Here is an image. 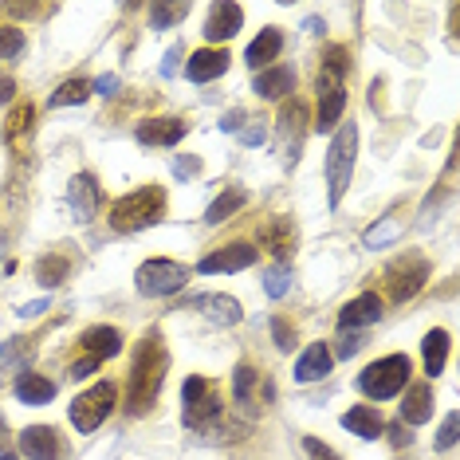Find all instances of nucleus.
Masks as SVG:
<instances>
[{"label": "nucleus", "instance_id": "f257e3e1", "mask_svg": "<svg viewBox=\"0 0 460 460\" xmlns=\"http://www.w3.org/2000/svg\"><path fill=\"white\" fill-rule=\"evenodd\" d=\"M165 370H170V354H165L162 334H146V339L138 342V354H134V366H130L127 413L138 417V413H146L154 402H158Z\"/></svg>", "mask_w": 460, "mask_h": 460}, {"label": "nucleus", "instance_id": "f03ea898", "mask_svg": "<svg viewBox=\"0 0 460 460\" xmlns=\"http://www.w3.org/2000/svg\"><path fill=\"white\" fill-rule=\"evenodd\" d=\"M350 71V51L347 48H327L323 51V67H319V130H334L342 122L347 111V91H342V75Z\"/></svg>", "mask_w": 460, "mask_h": 460}, {"label": "nucleus", "instance_id": "7ed1b4c3", "mask_svg": "<svg viewBox=\"0 0 460 460\" xmlns=\"http://www.w3.org/2000/svg\"><path fill=\"white\" fill-rule=\"evenodd\" d=\"M354 158H358V127L342 119L339 130H334L331 150H327V197H331V208H339V201L347 197Z\"/></svg>", "mask_w": 460, "mask_h": 460}, {"label": "nucleus", "instance_id": "20e7f679", "mask_svg": "<svg viewBox=\"0 0 460 460\" xmlns=\"http://www.w3.org/2000/svg\"><path fill=\"white\" fill-rule=\"evenodd\" d=\"M165 217V193L158 185H146L138 193H127L122 201H114L111 208V228L114 233H138V228H150Z\"/></svg>", "mask_w": 460, "mask_h": 460}, {"label": "nucleus", "instance_id": "39448f33", "mask_svg": "<svg viewBox=\"0 0 460 460\" xmlns=\"http://www.w3.org/2000/svg\"><path fill=\"white\" fill-rule=\"evenodd\" d=\"M410 370L413 362L405 358V354H390V358H378L370 362L366 370L358 374V390L366 397H374V402H385V397H397L405 390V382H410Z\"/></svg>", "mask_w": 460, "mask_h": 460}, {"label": "nucleus", "instance_id": "423d86ee", "mask_svg": "<svg viewBox=\"0 0 460 460\" xmlns=\"http://www.w3.org/2000/svg\"><path fill=\"white\" fill-rule=\"evenodd\" d=\"M114 397H119V394H114V385H111V382L91 385L87 394H79L75 402H71V425H75L79 433H95V429L111 417Z\"/></svg>", "mask_w": 460, "mask_h": 460}, {"label": "nucleus", "instance_id": "0eeeda50", "mask_svg": "<svg viewBox=\"0 0 460 460\" xmlns=\"http://www.w3.org/2000/svg\"><path fill=\"white\" fill-rule=\"evenodd\" d=\"M138 291L142 296H173V291L185 288V279H190V268L177 264V260H146L138 268Z\"/></svg>", "mask_w": 460, "mask_h": 460}, {"label": "nucleus", "instance_id": "6e6552de", "mask_svg": "<svg viewBox=\"0 0 460 460\" xmlns=\"http://www.w3.org/2000/svg\"><path fill=\"white\" fill-rule=\"evenodd\" d=\"M181 402H185V425H190V429H201L205 421H213V417L221 413V402H217V385L208 382V378H201V374L185 378Z\"/></svg>", "mask_w": 460, "mask_h": 460}, {"label": "nucleus", "instance_id": "1a4fd4ad", "mask_svg": "<svg viewBox=\"0 0 460 460\" xmlns=\"http://www.w3.org/2000/svg\"><path fill=\"white\" fill-rule=\"evenodd\" d=\"M425 279H429L425 260L421 256H402L390 271H385V291H390L394 303H405V299H413L417 291L425 288Z\"/></svg>", "mask_w": 460, "mask_h": 460}, {"label": "nucleus", "instance_id": "9d476101", "mask_svg": "<svg viewBox=\"0 0 460 460\" xmlns=\"http://www.w3.org/2000/svg\"><path fill=\"white\" fill-rule=\"evenodd\" d=\"M276 134H279V146H284V165H296L299 150H303V138H307V107H303L299 99L284 102L279 122H276Z\"/></svg>", "mask_w": 460, "mask_h": 460}, {"label": "nucleus", "instance_id": "9b49d317", "mask_svg": "<svg viewBox=\"0 0 460 460\" xmlns=\"http://www.w3.org/2000/svg\"><path fill=\"white\" fill-rule=\"evenodd\" d=\"M20 453L28 460H64L67 441H64V433L51 425H28L24 433H20Z\"/></svg>", "mask_w": 460, "mask_h": 460}, {"label": "nucleus", "instance_id": "f8f14e48", "mask_svg": "<svg viewBox=\"0 0 460 460\" xmlns=\"http://www.w3.org/2000/svg\"><path fill=\"white\" fill-rule=\"evenodd\" d=\"M256 248L252 244H225V248H217L213 256H205L201 264H197V271L201 276H225V271H244V268H252L256 264Z\"/></svg>", "mask_w": 460, "mask_h": 460}, {"label": "nucleus", "instance_id": "ddd939ff", "mask_svg": "<svg viewBox=\"0 0 460 460\" xmlns=\"http://www.w3.org/2000/svg\"><path fill=\"white\" fill-rule=\"evenodd\" d=\"M240 24H244V8H240V4H233V0L213 4L208 24H205V40H208V44H225V40H233L240 32Z\"/></svg>", "mask_w": 460, "mask_h": 460}, {"label": "nucleus", "instance_id": "4468645a", "mask_svg": "<svg viewBox=\"0 0 460 460\" xmlns=\"http://www.w3.org/2000/svg\"><path fill=\"white\" fill-rule=\"evenodd\" d=\"M228 51L225 48H201L190 56V64H185V75H190L193 83H208V79H221L228 71Z\"/></svg>", "mask_w": 460, "mask_h": 460}, {"label": "nucleus", "instance_id": "2eb2a0df", "mask_svg": "<svg viewBox=\"0 0 460 460\" xmlns=\"http://www.w3.org/2000/svg\"><path fill=\"white\" fill-rule=\"evenodd\" d=\"M382 319V299L378 296H358V299H350L347 307L339 311V327L342 331H358V327H370V323H378Z\"/></svg>", "mask_w": 460, "mask_h": 460}, {"label": "nucleus", "instance_id": "dca6fc26", "mask_svg": "<svg viewBox=\"0 0 460 460\" xmlns=\"http://www.w3.org/2000/svg\"><path fill=\"white\" fill-rule=\"evenodd\" d=\"M32 127H36V107H32V102H20V107H13V114H8V122H4L8 150L24 154L28 150V138H32Z\"/></svg>", "mask_w": 460, "mask_h": 460}, {"label": "nucleus", "instance_id": "f3484780", "mask_svg": "<svg viewBox=\"0 0 460 460\" xmlns=\"http://www.w3.org/2000/svg\"><path fill=\"white\" fill-rule=\"evenodd\" d=\"M185 122L181 119H150L138 127V142L142 146H177L185 138Z\"/></svg>", "mask_w": 460, "mask_h": 460}, {"label": "nucleus", "instance_id": "a211bd4d", "mask_svg": "<svg viewBox=\"0 0 460 460\" xmlns=\"http://www.w3.org/2000/svg\"><path fill=\"white\" fill-rule=\"evenodd\" d=\"M331 374V347L327 342H311L296 362V378L299 382H323Z\"/></svg>", "mask_w": 460, "mask_h": 460}, {"label": "nucleus", "instance_id": "6ab92c4d", "mask_svg": "<svg viewBox=\"0 0 460 460\" xmlns=\"http://www.w3.org/2000/svg\"><path fill=\"white\" fill-rule=\"evenodd\" d=\"M67 201H71V208H75L79 221H91L95 208H99V181L91 173H79L75 181H71V190H67Z\"/></svg>", "mask_w": 460, "mask_h": 460}, {"label": "nucleus", "instance_id": "aec40b11", "mask_svg": "<svg viewBox=\"0 0 460 460\" xmlns=\"http://www.w3.org/2000/svg\"><path fill=\"white\" fill-rule=\"evenodd\" d=\"M402 417H405V425H425L433 417V385L429 382L410 385V394L402 397Z\"/></svg>", "mask_w": 460, "mask_h": 460}, {"label": "nucleus", "instance_id": "412c9836", "mask_svg": "<svg viewBox=\"0 0 460 460\" xmlns=\"http://www.w3.org/2000/svg\"><path fill=\"white\" fill-rule=\"evenodd\" d=\"M79 342H83V350H87V358H95V362L122 350V334L114 327H91V331H83Z\"/></svg>", "mask_w": 460, "mask_h": 460}, {"label": "nucleus", "instance_id": "4be33fe9", "mask_svg": "<svg viewBox=\"0 0 460 460\" xmlns=\"http://www.w3.org/2000/svg\"><path fill=\"white\" fill-rule=\"evenodd\" d=\"M252 91L264 99H284L296 91V71L291 67H271V71H260V75L252 79Z\"/></svg>", "mask_w": 460, "mask_h": 460}, {"label": "nucleus", "instance_id": "5701e85b", "mask_svg": "<svg viewBox=\"0 0 460 460\" xmlns=\"http://www.w3.org/2000/svg\"><path fill=\"white\" fill-rule=\"evenodd\" d=\"M279 48H284V36L276 32V28H264L252 44H248V51H244V64L248 67H264V64H271V59L279 56Z\"/></svg>", "mask_w": 460, "mask_h": 460}, {"label": "nucleus", "instance_id": "b1692460", "mask_svg": "<svg viewBox=\"0 0 460 460\" xmlns=\"http://www.w3.org/2000/svg\"><path fill=\"white\" fill-rule=\"evenodd\" d=\"M342 429H350V433L370 437V441H374V437H382L385 421H382L378 410H370V405H354V410L342 413Z\"/></svg>", "mask_w": 460, "mask_h": 460}, {"label": "nucleus", "instance_id": "393cba45", "mask_svg": "<svg viewBox=\"0 0 460 460\" xmlns=\"http://www.w3.org/2000/svg\"><path fill=\"white\" fill-rule=\"evenodd\" d=\"M16 397L24 405H44L56 397V382H48L44 374H20L16 378Z\"/></svg>", "mask_w": 460, "mask_h": 460}, {"label": "nucleus", "instance_id": "a878e982", "mask_svg": "<svg viewBox=\"0 0 460 460\" xmlns=\"http://www.w3.org/2000/svg\"><path fill=\"white\" fill-rule=\"evenodd\" d=\"M264 240H268L271 256L288 260V256H291V248H296V225H291L288 217H276V221L264 228Z\"/></svg>", "mask_w": 460, "mask_h": 460}, {"label": "nucleus", "instance_id": "bb28decb", "mask_svg": "<svg viewBox=\"0 0 460 460\" xmlns=\"http://www.w3.org/2000/svg\"><path fill=\"white\" fill-rule=\"evenodd\" d=\"M244 201H248V193H244V185H228V190L217 197L213 205H208V213H205V221L208 225H221V221H228V217L236 213V208H244Z\"/></svg>", "mask_w": 460, "mask_h": 460}, {"label": "nucleus", "instance_id": "cd10ccee", "mask_svg": "<svg viewBox=\"0 0 460 460\" xmlns=\"http://www.w3.org/2000/svg\"><path fill=\"white\" fill-rule=\"evenodd\" d=\"M445 362H448V331L437 327L425 334V374L437 378V374L445 370Z\"/></svg>", "mask_w": 460, "mask_h": 460}, {"label": "nucleus", "instance_id": "c85d7f7f", "mask_svg": "<svg viewBox=\"0 0 460 460\" xmlns=\"http://www.w3.org/2000/svg\"><path fill=\"white\" fill-rule=\"evenodd\" d=\"M201 307H205V315L213 319L217 327H233V323H240V315H244L233 296H205Z\"/></svg>", "mask_w": 460, "mask_h": 460}, {"label": "nucleus", "instance_id": "c756f323", "mask_svg": "<svg viewBox=\"0 0 460 460\" xmlns=\"http://www.w3.org/2000/svg\"><path fill=\"white\" fill-rule=\"evenodd\" d=\"M67 271H71V260H67V256H44V260L36 264V279H40L44 288H59V284L67 279Z\"/></svg>", "mask_w": 460, "mask_h": 460}, {"label": "nucleus", "instance_id": "7c9ffc66", "mask_svg": "<svg viewBox=\"0 0 460 460\" xmlns=\"http://www.w3.org/2000/svg\"><path fill=\"white\" fill-rule=\"evenodd\" d=\"M28 358V342L24 339H13V342H0V382L8 374H20V366Z\"/></svg>", "mask_w": 460, "mask_h": 460}, {"label": "nucleus", "instance_id": "2f4dec72", "mask_svg": "<svg viewBox=\"0 0 460 460\" xmlns=\"http://www.w3.org/2000/svg\"><path fill=\"white\" fill-rule=\"evenodd\" d=\"M87 95H91L87 79H67L64 87L51 95V107H75V102H87Z\"/></svg>", "mask_w": 460, "mask_h": 460}, {"label": "nucleus", "instance_id": "473e14b6", "mask_svg": "<svg viewBox=\"0 0 460 460\" xmlns=\"http://www.w3.org/2000/svg\"><path fill=\"white\" fill-rule=\"evenodd\" d=\"M190 16V4H154L150 8V24L154 28H173Z\"/></svg>", "mask_w": 460, "mask_h": 460}, {"label": "nucleus", "instance_id": "72a5a7b5", "mask_svg": "<svg viewBox=\"0 0 460 460\" xmlns=\"http://www.w3.org/2000/svg\"><path fill=\"white\" fill-rule=\"evenodd\" d=\"M24 51V32L13 24H0V59H16Z\"/></svg>", "mask_w": 460, "mask_h": 460}, {"label": "nucleus", "instance_id": "f704fd0d", "mask_svg": "<svg viewBox=\"0 0 460 460\" xmlns=\"http://www.w3.org/2000/svg\"><path fill=\"white\" fill-rule=\"evenodd\" d=\"M394 236H397V221L394 217H382V221L366 233V248H382V244H390Z\"/></svg>", "mask_w": 460, "mask_h": 460}, {"label": "nucleus", "instance_id": "c9c22d12", "mask_svg": "<svg viewBox=\"0 0 460 460\" xmlns=\"http://www.w3.org/2000/svg\"><path fill=\"white\" fill-rule=\"evenodd\" d=\"M288 279H291V271H288V268H271L268 276H264V291H268L271 299H279V296L288 291Z\"/></svg>", "mask_w": 460, "mask_h": 460}, {"label": "nucleus", "instance_id": "e433bc0d", "mask_svg": "<svg viewBox=\"0 0 460 460\" xmlns=\"http://www.w3.org/2000/svg\"><path fill=\"white\" fill-rule=\"evenodd\" d=\"M252 385H256V370L252 366H236V382H233V394L244 402L248 394H252Z\"/></svg>", "mask_w": 460, "mask_h": 460}, {"label": "nucleus", "instance_id": "4c0bfd02", "mask_svg": "<svg viewBox=\"0 0 460 460\" xmlns=\"http://www.w3.org/2000/svg\"><path fill=\"white\" fill-rule=\"evenodd\" d=\"M271 339L279 342V350H291V347H296V331H291L288 319H271Z\"/></svg>", "mask_w": 460, "mask_h": 460}, {"label": "nucleus", "instance_id": "58836bf2", "mask_svg": "<svg viewBox=\"0 0 460 460\" xmlns=\"http://www.w3.org/2000/svg\"><path fill=\"white\" fill-rule=\"evenodd\" d=\"M456 421H460L456 413H448L441 421V433H437V448H441V453H448V448L456 445Z\"/></svg>", "mask_w": 460, "mask_h": 460}, {"label": "nucleus", "instance_id": "ea45409f", "mask_svg": "<svg viewBox=\"0 0 460 460\" xmlns=\"http://www.w3.org/2000/svg\"><path fill=\"white\" fill-rule=\"evenodd\" d=\"M303 448H307V456H311V460H342L331 445H323L319 437H303Z\"/></svg>", "mask_w": 460, "mask_h": 460}, {"label": "nucleus", "instance_id": "a19ab883", "mask_svg": "<svg viewBox=\"0 0 460 460\" xmlns=\"http://www.w3.org/2000/svg\"><path fill=\"white\" fill-rule=\"evenodd\" d=\"M197 170H201V162H197V158H177L173 162V173L177 177H193Z\"/></svg>", "mask_w": 460, "mask_h": 460}, {"label": "nucleus", "instance_id": "79ce46f5", "mask_svg": "<svg viewBox=\"0 0 460 460\" xmlns=\"http://www.w3.org/2000/svg\"><path fill=\"white\" fill-rule=\"evenodd\" d=\"M95 358H79L75 366H71V378H87V374H95Z\"/></svg>", "mask_w": 460, "mask_h": 460}, {"label": "nucleus", "instance_id": "37998d69", "mask_svg": "<svg viewBox=\"0 0 460 460\" xmlns=\"http://www.w3.org/2000/svg\"><path fill=\"white\" fill-rule=\"evenodd\" d=\"M358 347H362V339H358V334H350V339H342V347H339V358H350V354L358 350Z\"/></svg>", "mask_w": 460, "mask_h": 460}, {"label": "nucleus", "instance_id": "c03bdc74", "mask_svg": "<svg viewBox=\"0 0 460 460\" xmlns=\"http://www.w3.org/2000/svg\"><path fill=\"white\" fill-rule=\"evenodd\" d=\"M260 142H264V127L256 122V127H248V130H244V146H260Z\"/></svg>", "mask_w": 460, "mask_h": 460}, {"label": "nucleus", "instance_id": "a18cd8bd", "mask_svg": "<svg viewBox=\"0 0 460 460\" xmlns=\"http://www.w3.org/2000/svg\"><path fill=\"white\" fill-rule=\"evenodd\" d=\"M114 87H119L114 75H99V83H95V91H102V95H114Z\"/></svg>", "mask_w": 460, "mask_h": 460}, {"label": "nucleus", "instance_id": "49530a36", "mask_svg": "<svg viewBox=\"0 0 460 460\" xmlns=\"http://www.w3.org/2000/svg\"><path fill=\"white\" fill-rule=\"evenodd\" d=\"M240 122H244V114H240V111H228V114H225V122H221V130H236Z\"/></svg>", "mask_w": 460, "mask_h": 460}, {"label": "nucleus", "instance_id": "de8ad7c7", "mask_svg": "<svg viewBox=\"0 0 460 460\" xmlns=\"http://www.w3.org/2000/svg\"><path fill=\"white\" fill-rule=\"evenodd\" d=\"M390 441H394V445H410L413 437H410V429H402V421H397V425H394V437H390Z\"/></svg>", "mask_w": 460, "mask_h": 460}, {"label": "nucleus", "instance_id": "09e8293b", "mask_svg": "<svg viewBox=\"0 0 460 460\" xmlns=\"http://www.w3.org/2000/svg\"><path fill=\"white\" fill-rule=\"evenodd\" d=\"M177 59H181V48H170V56H165V75H173V71H177Z\"/></svg>", "mask_w": 460, "mask_h": 460}, {"label": "nucleus", "instance_id": "8fccbe9b", "mask_svg": "<svg viewBox=\"0 0 460 460\" xmlns=\"http://www.w3.org/2000/svg\"><path fill=\"white\" fill-rule=\"evenodd\" d=\"M13 91H16V83L8 79V75H0V102H8V99H13Z\"/></svg>", "mask_w": 460, "mask_h": 460}, {"label": "nucleus", "instance_id": "3c124183", "mask_svg": "<svg viewBox=\"0 0 460 460\" xmlns=\"http://www.w3.org/2000/svg\"><path fill=\"white\" fill-rule=\"evenodd\" d=\"M40 311H48V307H44V303H28V307H24V311H20V315H28V319H36V315H40Z\"/></svg>", "mask_w": 460, "mask_h": 460}, {"label": "nucleus", "instance_id": "603ef678", "mask_svg": "<svg viewBox=\"0 0 460 460\" xmlns=\"http://www.w3.org/2000/svg\"><path fill=\"white\" fill-rule=\"evenodd\" d=\"M0 453H8V425H4V417H0Z\"/></svg>", "mask_w": 460, "mask_h": 460}, {"label": "nucleus", "instance_id": "864d4df0", "mask_svg": "<svg viewBox=\"0 0 460 460\" xmlns=\"http://www.w3.org/2000/svg\"><path fill=\"white\" fill-rule=\"evenodd\" d=\"M4 460H13V456H8V453H4Z\"/></svg>", "mask_w": 460, "mask_h": 460}, {"label": "nucleus", "instance_id": "5fc2aeb1", "mask_svg": "<svg viewBox=\"0 0 460 460\" xmlns=\"http://www.w3.org/2000/svg\"><path fill=\"white\" fill-rule=\"evenodd\" d=\"M0 240H4V236H0Z\"/></svg>", "mask_w": 460, "mask_h": 460}]
</instances>
